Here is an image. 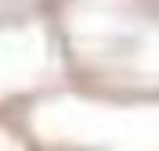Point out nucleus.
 Instances as JSON below:
<instances>
[{"mask_svg": "<svg viewBox=\"0 0 159 151\" xmlns=\"http://www.w3.org/2000/svg\"><path fill=\"white\" fill-rule=\"evenodd\" d=\"M65 69L109 90H159V0H58Z\"/></svg>", "mask_w": 159, "mask_h": 151, "instance_id": "f257e3e1", "label": "nucleus"}, {"mask_svg": "<svg viewBox=\"0 0 159 151\" xmlns=\"http://www.w3.org/2000/svg\"><path fill=\"white\" fill-rule=\"evenodd\" d=\"M58 0H0V18H43L40 11L54 7Z\"/></svg>", "mask_w": 159, "mask_h": 151, "instance_id": "7ed1b4c3", "label": "nucleus"}, {"mask_svg": "<svg viewBox=\"0 0 159 151\" xmlns=\"http://www.w3.org/2000/svg\"><path fill=\"white\" fill-rule=\"evenodd\" d=\"M65 65L54 25L40 18H0V97H15Z\"/></svg>", "mask_w": 159, "mask_h": 151, "instance_id": "f03ea898", "label": "nucleus"}]
</instances>
